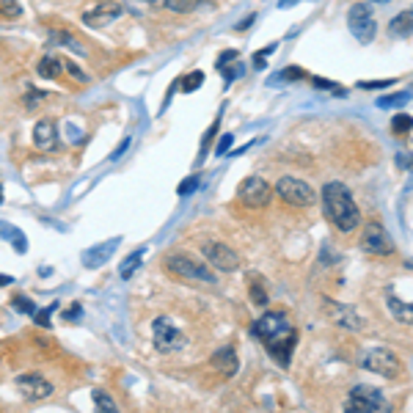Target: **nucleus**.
Masks as SVG:
<instances>
[{
  "mask_svg": "<svg viewBox=\"0 0 413 413\" xmlns=\"http://www.w3.org/2000/svg\"><path fill=\"white\" fill-rule=\"evenodd\" d=\"M254 337L262 339L265 350L270 353L281 366H286L292 361V350H295V328L289 323V317L284 311H265L257 323H254Z\"/></svg>",
  "mask_w": 413,
  "mask_h": 413,
  "instance_id": "nucleus-1",
  "label": "nucleus"
},
{
  "mask_svg": "<svg viewBox=\"0 0 413 413\" xmlns=\"http://www.w3.org/2000/svg\"><path fill=\"white\" fill-rule=\"evenodd\" d=\"M323 206H325V218L339 232H353L361 223V212L342 182H328L323 188Z\"/></svg>",
  "mask_w": 413,
  "mask_h": 413,
  "instance_id": "nucleus-2",
  "label": "nucleus"
},
{
  "mask_svg": "<svg viewBox=\"0 0 413 413\" xmlns=\"http://www.w3.org/2000/svg\"><path fill=\"white\" fill-rule=\"evenodd\" d=\"M165 270L179 278H191V281H204V284H212L215 275L212 270L202 265L199 259H193L191 254H168L165 257Z\"/></svg>",
  "mask_w": 413,
  "mask_h": 413,
  "instance_id": "nucleus-3",
  "label": "nucleus"
},
{
  "mask_svg": "<svg viewBox=\"0 0 413 413\" xmlns=\"http://www.w3.org/2000/svg\"><path fill=\"white\" fill-rule=\"evenodd\" d=\"M275 193L292 206H311L317 202V191L298 177H281L275 185Z\"/></svg>",
  "mask_w": 413,
  "mask_h": 413,
  "instance_id": "nucleus-4",
  "label": "nucleus"
},
{
  "mask_svg": "<svg viewBox=\"0 0 413 413\" xmlns=\"http://www.w3.org/2000/svg\"><path fill=\"white\" fill-rule=\"evenodd\" d=\"M361 366L369 369V372H375V375H380V378H386V380H394V378L400 375V366H403V364H400V358H397L391 350H386V347H372V350L364 353Z\"/></svg>",
  "mask_w": 413,
  "mask_h": 413,
  "instance_id": "nucleus-5",
  "label": "nucleus"
},
{
  "mask_svg": "<svg viewBox=\"0 0 413 413\" xmlns=\"http://www.w3.org/2000/svg\"><path fill=\"white\" fill-rule=\"evenodd\" d=\"M122 14H124V8L119 0H97L83 8V25L99 31V28H108L111 22H116Z\"/></svg>",
  "mask_w": 413,
  "mask_h": 413,
  "instance_id": "nucleus-6",
  "label": "nucleus"
},
{
  "mask_svg": "<svg viewBox=\"0 0 413 413\" xmlns=\"http://www.w3.org/2000/svg\"><path fill=\"white\" fill-rule=\"evenodd\" d=\"M347 25H350L353 36H355L361 44H366V42H372V39L378 36V22H375V17H372V11H369L366 3H355V6L350 8Z\"/></svg>",
  "mask_w": 413,
  "mask_h": 413,
  "instance_id": "nucleus-7",
  "label": "nucleus"
},
{
  "mask_svg": "<svg viewBox=\"0 0 413 413\" xmlns=\"http://www.w3.org/2000/svg\"><path fill=\"white\" fill-rule=\"evenodd\" d=\"M152 339H154V350L157 353H174L185 347V337L177 325H171L168 317H157L152 323Z\"/></svg>",
  "mask_w": 413,
  "mask_h": 413,
  "instance_id": "nucleus-8",
  "label": "nucleus"
},
{
  "mask_svg": "<svg viewBox=\"0 0 413 413\" xmlns=\"http://www.w3.org/2000/svg\"><path fill=\"white\" fill-rule=\"evenodd\" d=\"M347 411L355 413H375V411H389V403L386 397L378 391V389H369V386H355L347 397Z\"/></svg>",
  "mask_w": 413,
  "mask_h": 413,
  "instance_id": "nucleus-9",
  "label": "nucleus"
},
{
  "mask_svg": "<svg viewBox=\"0 0 413 413\" xmlns=\"http://www.w3.org/2000/svg\"><path fill=\"white\" fill-rule=\"evenodd\" d=\"M204 259L218 268L220 273H234L240 270V257L234 248H229L226 243H204Z\"/></svg>",
  "mask_w": 413,
  "mask_h": 413,
  "instance_id": "nucleus-10",
  "label": "nucleus"
},
{
  "mask_svg": "<svg viewBox=\"0 0 413 413\" xmlns=\"http://www.w3.org/2000/svg\"><path fill=\"white\" fill-rule=\"evenodd\" d=\"M361 248H364L366 254H372V257H389V254H394V243H391V237L386 234V229H383L380 223H369V226L364 229V234H361Z\"/></svg>",
  "mask_w": 413,
  "mask_h": 413,
  "instance_id": "nucleus-11",
  "label": "nucleus"
},
{
  "mask_svg": "<svg viewBox=\"0 0 413 413\" xmlns=\"http://www.w3.org/2000/svg\"><path fill=\"white\" fill-rule=\"evenodd\" d=\"M270 196H273V188H270L262 177H248V179H243V185H240V202L245 206L262 209V206H268Z\"/></svg>",
  "mask_w": 413,
  "mask_h": 413,
  "instance_id": "nucleus-12",
  "label": "nucleus"
},
{
  "mask_svg": "<svg viewBox=\"0 0 413 413\" xmlns=\"http://www.w3.org/2000/svg\"><path fill=\"white\" fill-rule=\"evenodd\" d=\"M17 389H19L22 400H28V403H39V400H47L53 394V383L44 380L42 375H19Z\"/></svg>",
  "mask_w": 413,
  "mask_h": 413,
  "instance_id": "nucleus-13",
  "label": "nucleus"
},
{
  "mask_svg": "<svg viewBox=\"0 0 413 413\" xmlns=\"http://www.w3.org/2000/svg\"><path fill=\"white\" fill-rule=\"evenodd\" d=\"M122 245V237H113V240H105V243H99V245H94V248H88L86 254H83V265L86 268H102L111 257H113V251Z\"/></svg>",
  "mask_w": 413,
  "mask_h": 413,
  "instance_id": "nucleus-14",
  "label": "nucleus"
},
{
  "mask_svg": "<svg viewBox=\"0 0 413 413\" xmlns=\"http://www.w3.org/2000/svg\"><path fill=\"white\" fill-rule=\"evenodd\" d=\"M33 143L42 152H56L58 149V127L53 119H42L33 124Z\"/></svg>",
  "mask_w": 413,
  "mask_h": 413,
  "instance_id": "nucleus-15",
  "label": "nucleus"
},
{
  "mask_svg": "<svg viewBox=\"0 0 413 413\" xmlns=\"http://www.w3.org/2000/svg\"><path fill=\"white\" fill-rule=\"evenodd\" d=\"M325 311L339 323L344 328H350V331H364V320L358 317V311L353 309V306H342V303H325Z\"/></svg>",
  "mask_w": 413,
  "mask_h": 413,
  "instance_id": "nucleus-16",
  "label": "nucleus"
},
{
  "mask_svg": "<svg viewBox=\"0 0 413 413\" xmlns=\"http://www.w3.org/2000/svg\"><path fill=\"white\" fill-rule=\"evenodd\" d=\"M209 366H212L215 372H220L223 378H232V375L237 372V366H240L234 347H220L218 353H212V358H209Z\"/></svg>",
  "mask_w": 413,
  "mask_h": 413,
  "instance_id": "nucleus-17",
  "label": "nucleus"
},
{
  "mask_svg": "<svg viewBox=\"0 0 413 413\" xmlns=\"http://www.w3.org/2000/svg\"><path fill=\"white\" fill-rule=\"evenodd\" d=\"M386 306H389V311H391V317H394L397 323H403V325H413V303L397 300V298H389V300H386Z\"/></svg>",
  "mask_w": 413,
  "mask_h": 413,
  "instance_id": "nucleus-18",
  "label": "nucleus"
},
{
  "mask_svg": "<svg viewBox=\"0 0 413 413\" xmlns=\"http://www.w3.org/2000/svg\"><path fill=\"white\" fill-rule=\"evenodd\" d=\"M36 72H39V77H44V80H56V77H61V72H64V61L56 58V56H44V58L36 64Z\"/></svg>",
  "mask_w": 413,
  "mask_h": 413,
  "instance_id": "nucleus-19",
  "label": "nucleus"
},
{
  "mask_svg": "<svg viewBox=\"0 0 413 413\" xmlns=\"http://www.w3.org/2000/svg\"><path fill=\"white\" fill-rule=\"evenodd\" d=\"M389 33L391 36H411L413 33V11H403L389 22Z\"/></svg>",
  "mask_w": 413,
  "mask_h": 413,
  "instance_id": "nucleus-20",
  "label": "nucleus"
},
{
  "mask_svg": "<svg viewBox=\"0 0 413 413\" xmlns=\"http://www.w3.org/2000/svg\"><path fill=\"white\" fill-rule=\"evenodd\" d=\"M50 44H61V47H67V50H74L77 56H86V47L72 36L67 31H53L50 33Z\"/></svg>",
  "mask_w": 413,
  "mask_h": 413,
  "instance_id": "nucleus-21",
  "label": "nucleus"
},
{
  "mask_svg": "<svg viewBox=\"0 0 413 413\" xmlns=\"http://www.w3.org/2000/svg\"><path fill=\"white\" fill-rule=\"evenodd\" d=\"M0 237L3 240H8L17 251H25L28 248V243H25V237H22V232L17 229V226H11V223H6V220H0Z\"/></svg>",
  "mask_w": 413,
  "mask_h": 413,
  "instance_id": "nucleus-22",
  "label": "nucleus"
},
{
  "mask_svg": "<svg viewBox=\"0 0 413 413\" xmlns=\"http://www.w3.org/2000/svg\"><path fill=\"white\" fill-rule=\"evenodd\" d=\"M202 83H204V72H202V69H196V72H191V74L179 83V88H182L185 94H191V91H196Z\"/></svg>",
  "mask_w": 413,
  "mask_h": 413,
  "instance_id": "nucleus-23",
  "label": "nucleus"
},
{
  "mask_svg": "<svg viewBox=\"0 0 413 413\" xmlns=\"http://www.w3.org/2000/svg\"><path fill=\"white\" fill-rule=\"evenodd\" d=\"M94 405H97V411H116V403H113V397L111 394H105L102 389H94Z\"/></svg>",
  "mask_w": 413,
  "mask_h": 413,
  "instance_id": "nucleus-24",
  "label": "nucleus"
},
{
  "mask_svg": "<svg viewBox=\"0 0 413 413\" xmlns=\"http://www.w3.org/2000/svg\"><path fill=\"white\" fill-rule=\"evenodd\" d=\"M165 3V8L168 11H177V14H188V11H193L202 0H163Z\"/></svg>",
  "mask_w": 413,
  "mask_h": 413,
  "instance_id": "nucleus-25",
  "label": "nucleus"
},
{
  "mask_svg": "<svg viewBox=\"0 0 413 413\" xmlns=\"http://www.w3.org/2000/svg\"><path fill=\"white\" fill-rule=\"evenodd\" d=\"M0 17H6V19H17V17H22L19 3H17V0H0Z\"/></svg>",
  "mask_w": 413,
  "mask_h": 413,
  "instance_id": "nucleus-26",
  "label": "nucleus"
},
{
  "mask_svg": "<svg viewBox=\"0 0 413 413\" xmlns=\"http://www.w3.org/2000/svg\"><path fill=\"white\" fill-rule=\"evenodd\" d=\"M275 80H286V83H295V80H309V74L300 67H286L284 72L275 74Z\"/></svg>",
  "mask_w": 413,
  "mask_h": 413,
  "instance_id": "nucleus-27",
  "label": "nucleus"
},
{
  "mask_svg": "<svg viewBox=\"0 0 413 413\" xmlns=\"http://www.w3.org/2000/svg\"><path fill=\"white\" fill-rule=\"evenodd\" d=\"M413 127V119L408 113H403V116H394V122H391V130H394V136H405V133H411Z\"/></svg>",
  "mask_w": 413,
  "mask_h": 413,
  "instance_id": "nucleus-28",
  "label": "nucleus"
},
{
  "mask_svg": "<svg viewBox=\"0 0 413 413\" xmlns=\"http://www.w3.org/2000/svg\"><path fill=\"white\" fill-rule=\"evenodd\" d=\"M11 306H14L17 311H22V314H36V303H33L31 298H25V295L11 298Z\"/></svg>",
  "mask_w": 413,
  "mask_h": 413,
  "instance_id": "nucleus-29",
  "label": "nucleus"
},
{
  "mask_svg": "<svg viewBox=\"0 0 413 413\" xmlns=\"http://www.w3.org/2000/svg\"><path fill=\"white\" fill-rule=\"evenodd\" d=\"M408 97H411V94L400 91V94H391V97H380V99H378V105H380V108H394V105L400 108V105H405V102H408Z\"/></svg>",
  "mask_w": 413,
  "mask_h": 413,
  "instance_id": "nucleus-30",
  "label": "nucleus"
},
{
  "mask_svg": "<svg viewBox=\"0 0 413 413\" xmlns=\"http://www.w3.org/2000/svg\"><path fill=\"white\" fill-rule=\"evenodd\" d=\"M199 182H202V179H199V174H191V177H185V179L179 182L177 193H179V196H191V193L199 188Z\"/></svg>",
  "mask_w": 413,
  "mask_h": 413,
  "instance_id": "nucleus-31",
  "label": "nucleus"
},
{
  "mask_svg": "<svg viewBox=\"0 0 413 413\" xmlns=\"http://www.w3.org/2000/svg\"><path fill=\"white\" fill-rule=\"evenodd\" d=\"M140 257H143V251H136L133 254V259H127L124 265H122V278H130V275L138 270V265H140Z\"/></svg>",
  "mask_w": 413,
  "mask_h": 413,
  "instance_id": "nucleus-32",
  "label": "nucleus"
},
{
  "mask_svg": "<svg viewBox=\"0 0 413 413\" xmlns=\"http://www.w3.org/2000/svg\"><path fill=\"white\" fill-rule=\"evenodd\" d=\"M58 309V303H50L44 311H36L33 317H36V325H42V328H50V317H53V311Z\"/></svg>",
  "mask_w": 413,
  "mask_h": 413,
  "instance_id": "nucleus-33",
  "label": "nucleus"
},
{
  "mask_svg": "<svg viewBox=\"0 0 413 413\" xmlns=\"http://www.w3.org/2000/svg\"><path fill=\"white\" fill-rule=\"evenodd\" d=\"M251 303H257V306H265V303H268V292H265L257 281L251 284Z\"/></svg>",
  "mask_w": 413,
  "mask_h": 413,
  "instance_id": "nucleus-34",
  "label": "nucleus"
},
{
  "mask_svg": "<svg viewBox=\"0 0 413 413\" xmlns=\"http://www.w3.org/2000/svg\"><path fill=\"white\" fill-rule=\"evenodd\" d=\"M64 72H69V74H72V77H74L77 83H88V74H86V72H83L80 67H74V64H72L69 58L64 61Z\"/></svg>",
  "mask_w": 413,
  "mask_h": 413,
  "instance_id": "nucleus-35",
  "label": "nucleus"
},
{
  "mask_svg": "<svg viewBox=\"0 0 413 413\" xmlns=\"http://www.w3.org/2000/svg\"><path fill=\"white\" fill-rule=\"evenodd\" d=\"M234 61H237V50H223V53L218 56V64H215V67L223 69V67H229V64H234Z\"/></svg>",
  "mask_w": 413,
  "mask_h": 413,
  "instance_id": "nucleus-36",
  "label": "nucleus"
},
{
  "mask_svg": "<svg viewBox=\"0 0 413 413\" xmlns=\"http://www.w3.org/2000/svg\"><path fill=\"white\" fill-rule=\"evenodd\" d=\"M232 140H234V136L232 133H226V136L218 140V146H215V154L220 157V154H229V146H232Z\"/></svg>",
  "mask_w": 413,
  "mask_h": 413,
  "instance_id": "nucleus-37",
  "label": "nucleus"
},
{
  "mask_svg": "<svg viewBox=\"0 0 413 413\" xmlns=\"http://www.w3.org/2000/svg\"><path fill=\"white\" fill-rule=\"evenodd\" d=\"M273 50H275V44H270V47H265V50H259V53L254 56V67H257V69L265 67V61H268V56H270Z\"/></svg>",
  "mask_w": 413,
  "mask_h": 413,
  "instance_id": "nucleus-38",
  "label": "nucleus"
},
{
  "mask_svg": "<svg viewBox=\"0 0 413 413\" xmlns=\"http://www.w3.org/2000/svg\"><path fill=\"white\" fill-rule=\"evenodd\" d=\"M311 83H314L317 88H331V91H337V94H342V88H339L337 83H331V80H325V77H311Z\"/></svg>",
  "mask_w": 413,
  "mask_h": 413,
  "instance_id": "nucleus-39",
  "label": "nucleus"
},
{
  "mask_svg": "<svg viewBox=\"0 0 413 413\" xmlns=\"http://www.w3.org/2000/svg\"><path fill=\"white\" fill-rule=\"evenodd\" d=\"M44 97H47V94H42V91H31V94H28V99H25V108H28V111H33V108H36Z\"/></svg>",
  "mask_w": 413,
  "mask_h": 413,
  "instance_id": "nucleus-40",
  "label": "nucleus"
},
{
  "mask_svg": "<svg viewBox=\"0 0 413 413\" xmlns=\"http://www.w3.org/2000/svg\"><path fill=\"white\" fill-rule=\"evenodd\" d=\"M394 80H361L358 86L361 88H386V86H391Z\"/></svg>",
  "mask_w": 413,
  "mask_h": 413,
  "instance_id": "nucleus-41",
  "label": "nucleus"
},
{
  "mask_svg": "<svg viewBox=\"0 0 413 413\" xmlns=\"http://www.w3.org/2000/svg\"><path fill=\"white\" fill-rule=\"evenodd\" d=\"M218 124H220V116L215 119V124H212V127H209V130H206V133H204V146H206V143H209V140H212V136L218 133Z\"/></svg>",
  "mask_w": 413,
  "mask_h": 413,
  "instance_id": "nucleus-42",
  "label": "nucleus"
},
{
  "mask_svg": "<svg viewBox=\"0 0 413 413\" xmlns=\"http://www.w3.org/2000/svg\"><path fill=\"white\" fill-rule=\"evenodd\" d=\"M74 317H80V306H72L69 311H64V320H74Z\"/></svg>",
  "mask_w": 413,
  "mask_h": 413,
  "instance_id": "nucleus-43",
  "label": "nucleus"
},
{
  "mask_svg": "<svg viewBox=\"0 0 413 413\" xmlns=\"http://www.w3.org/2000/svg\"><path fill=\"white\" fill-rule=\"evenodd\" d=\"M127 146H130V138H124V140H122V143H119V149H116V152H113V154H111V157H119V154H122V152H124V149H127Z\"/></svg>",
  "mask_w": 413,
  "mask_h": 413,
  "instance_id": "nucleus-44",
  "label": "nucleus"
},
{
  "mask_svg": "<svg viewBox=\"0 0 413 413\" xmlns=\"http://www.w3.org/2000/svg\"><path fill=\"white\" fill-rule=\"evenodd\" d=\"M11 281H14V278H11V275L0 273V286H8V284H11Z\"/></svg>",
  "mask_w": 413,
  "mask_h": 413,
  "instance_id": "nucleus-45",
  "label": "nucleus"
},
{
  "mask_svg": "<svg viewBox=\"0 0 413 413\" xmlns=\"http://www.w3.org/2000/svg\"><path fill=\"white\" fill-rule=\"evenodd\" d=\"M295 3H300V0H278V6H281V8H286V6H295Z\"/></svg>",
  "mask_w": 413,
  "mask_h": 413,
  "instance_id": "nucleus-46",
  "label": "nucleus"
},
{
  "mask_svg": "<svg viewBox=\"0 0 413 413\" xmlns=\"http://www.w3.org/2000/svg\"><path fill=\"white\" fill-rule=\"evenodd\" d=\"M0 202H3V191H0Z\"/></svg>",
  "mask_w": 413,
  "mask_h": 413,
  "instance_id": "nucleus-47",
  "label": "nucleus"
},
{
  "mask_svg": "<svg viewBox=\"0 0 413 413\" xmlns=\"http://www.w3.org/2000/svg\"><path fill=\"white\" fill-rule=\"evenodd\" d=\"M378 3H386V0H378Z\"/></svg>",
  "mask_w": 413,
  "mask_h": 413,
  "instance_id": "nucleus-48",
  "label": "nucleus"
}]
</instances>
